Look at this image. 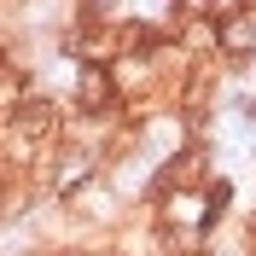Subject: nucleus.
Here are the masks:
<instances>
[{"instance_id":"1","label":"nucleus","mask_w":256,"mask_h":256,"mask_svg":"<svg viewBox=\"0 0 256 256\" xmlns=\"http://www.w3.org/2000/svg\"><path fill=\"white\" fill-rule=\"evenodd\" d=\"M99 175H105V152L88 146V140H70V134H64V140L47 152V192L58 198V204L82 198Z\"/></svg>"},{"instance_id":"2","label":"nucleus","mask_w":256,"mask_h":256,"mask_svg":"<svg viewBox=\"0 0 256 256\" xmlns=\"http://www.w3.org/2000/svg\"><path fill=\"white\" fill-rule=\"evenodd\" d=\"M116 105H128L122 88H116V70L111 64H82L76 82H70V111L76 116H111Z\"/></svg>"},{"instance_id":"3","label":"nucleus","mask_w":256,"mask_h":256,"mask_svg":"<svg viewBox=\"0 0 256 256\" xmlns=\"http://www.w3.org/2000/svg\"><path fill=\"white\" fill-rule=\"evenodd\" d=\"M192 12H204L210 24H233V18L256 12V0H192Z\"/></svg>"},{"instance_id":"4","label":"nucleus","mask_w":256,"mask_h":256,"mask_svg":"<svg viewBox=\"0 0 256 256\" xmlns=\"http://www.w3.org/2000/svg\"><path fill=\"white\" fill-rule=\"evenodd\" d=\"M128 0H76V18H116Z\"/></svg>"},{"instance_id":"5","label":"nucleus","mask_w":256,"mask_h":256,"mask_svg":"<svg viewBox=\"0 0 256 256\" xmlns=\"http://www.w3.org/2000/svg\"><path fill=\"white\" fill-rule=\"evenodd\" d=\"M6 64H12V47H6V41H0V70H6Z\"/></svg>"},{"instance_id":"6","label":"nucleus","mask_w":256,"mask_h":256,"mask_svg":"<svg viewBox=\"0 0 256 256\" xmlns=\"http://www.w3.org/2000/svg\"><path fill=\"white\" fill-rule=\"evenodd\" d=\"M250 116H256V105H250Z\"/></svg>"}]
</instances>
